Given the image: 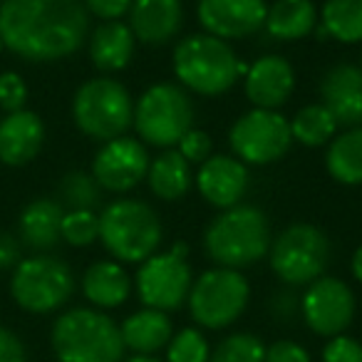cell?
I'll list each match as a JSON object with an SVG mask.
<instances>
[{"label":"cell","mask_w":362,"mask_h":362,"mask_svg":"<svg viewBox=\"0 0 362 362\" xmlns=\"http://www.w3.org/2000/svg\"><path fill=\"white\" fill-rule=\"evenodd\" d=\"M194 184L204 202L226 211L243 202L251 184V174H248V166L233 154H211L204 164H199Z\"/></svg>","instance_id":"cell-16"},{"label":"cell","mask_w":362,"mask_h":362,"mask_svg":"<svg viewBox=\"0 0 362 362\" xmlns=\"http://www.w3.org/2000/svg\"><path fill=\"white\" fill-rule=\"evenodd\" d=\"M146 184H149V192L161 202H179L187 197L194 184L192 164L176 149H161L149 161Z\"/></svg>","instance_id":"cell-26"},{"label":"cell","mask_w":362,"mask_h":362,"mask_svg":"<svg viewBox=\"0 0 362 362\" xmlns=\"http://www.w3.org/2000/svg\"><path fill=\"white\" fill-rule=\"evenodd\" d=\"M8 288L21 310L30 315H50L62 310L75 296V273L62 258L35 253L13 268Z\"/></svg>","instance_id":"cell-8"},{"label":"cell","mask_w":362,"mask_h":362,"mask_svg":"<svg viewBox=\"0 0 362 362\" xmlns=\"http://www.w3.org/2000/svg\"><path fill=\"white\" fill-rule=\"evenodd\" d=\"M124 350H132L134 355H154L169 345L174 335L169 313L154 310V308H141L124 317L119 325Z\"/></svg>","instance_id":"cell-24"},{"label":"cell","mask_w":362,"mask_h":362,"mask_svg":"<svg viewBox=\"0 0 362 362\" xmlns=\"http://www.w3.org/2000/svg\"><path fill=\"white\" fill-rule=\"evenodd\" d=\"M320 102L340 127H362V67L352 62L332 65L320 80Z\"/></svg>","instance_id":"cell-19"},{"label":"cell","mask_w":362,"mask_h":362,"mask_svg":"<svg viewBox=\"0 0 362 362\" xmlns=\"http://www.w3.org/2000/svg\"><path fill=\"white\" fill-rule=\"evenodd\" d=\"M317 25L325 37L357 45L362 42V0H325L317 13Z\"/></svg>","instance_id":"cell-28"},{"label":"cell","mask_w":362,"mask_h":362,"mask_svg":"<svg viewBox=\"0 0 362 362\" xmlns=\"http://www.w3.org/2000/svg\"><path fill=\"white\" fill-rule=\"evenodd\" d=\"M90 33L82 0H3V47L25 62H60L75 55Z\"/></svg>","instance_id":"cell-1"},{"label":"cell","mask_w":362,"mask_h":362,"mask_svg":"<svg viewBox=\"0 0 362 362\" xmlns=\"http://www.w3.org/2000/svg\"><path fill=\"white\" fill-rule=\"evenodd\" d=\"M149 151L136 136H117L100 146L92 159L90 174L100 184L102 192L127 194L146 179L149 171Z\"/></svg>","instance_id":"cell-14"},{"label":"cell","mask_w":362,"mask_h":362,"mask_svg":"<svg viewBox=\"0 0 362 362\" xmlns=\"http://www.w3.org/2000/svg\"><path fill=\"white\" fill-rule=\"evenodd\" d=\"M171 67L179 85L199 97L226 95L248 70L231 42L209 33H192L181 37L171 55Z\"/></svg>","instance_id":"cell-2"},{"label":"cell","mask_w":362,"mask_h":362,"mask_svg":"<svg viewBox=\"0 0 362 362\" xmlns=\"http://www.w3.org/2000/svg\"><path fill=\"white\" fill-rule=\"evenodd\" d=\"M357 300L352 288L335 276H320L300 296V315L320 337L342 335L355 320Z\"/></svg>","instance_id":"cell-13"},{"label":"cell","mask_w":362,"mask_h":362,"mask_svg":"<svg viewBox=\"0 0 362 362\" xmlns=\"http://www.w3.org/2000/svg\"><path fill=\"white\" fill-rule=\"evenodd\" d=\"M0 362H30L23 337L8 325H0Z\"/></svg>","instance_id":"cell-40"},{"label":"cell","mask_w":362,"mask_h":362,"mask_svg":"<svg viewBox=\"0 0 362 362\" xmlns=\"http://www.w3.org/2000/svg\"><path fill=\"white\" fill-rule=\"evenodd\" d=\"M28 105V85L23 75L13 70L0 72V110L11 115V112L25 110Z\"/></svg>","instance_id":"cell-34"},{"label":"cell","mask_w":362,"mask_h":362,"mask_svg":"<svg viewBox=\"0 0 362 362\" xmlns=\"http://www.w3.org/2000/svg\"><path fill=\"white\" fill-rule=\"evenodd\" d=\"M228 144H231L233 156L246 166L276 164L293 146L291 119H286L278 110L253 107L231 124Z\"/></svg>","instance_id":"cell-11"},{"label":"cell","mask_w":362,"mask_h":362,"mask_svg":"<svg viewBox=\"0 0 362 362\" xmlns=\"http://www.w3.org/2000/svg\"><path fill=\"white\" fill-rule=\"evenodd\" d=\"M171 253H174V256H181V258H189V246L184 241H176L174 246L169 248Z\"/></svg>","instance_id":"cell-43"},{"label":"cell","mask_w":362,"mask_h":362,"mask_svg":"<svg viewBox=\"0 0 362 362\" xmlns=\"http://www.w3.org/2000/svg\"><path fill=\"white\" fill-rule=\"evenodd\" d=\"M296 90V70L281 55H263L243 75V92L258 110H281Z\"/></svg>","instance_id":"cell-17"},{"label":"cell","mask_w":362,"mask_h":362,"mask_svg":"<svg viewBox=\"0 0 362 362\" xmlns=\"http://www.w3.org/2000/svg\"><path fill=\"white\" fill-rule=\"evenodd\" d=\"M132 127L144 146L174 149L194 127V102L189 92L174 82L146 87L134 102Z\"/></svg>","instance_id":"cell-6"},{"label":"cell","mask_w":362,"mask_h":362,"mask_svg":"<svg viewBox=\"0 0 362 362\" xmlns=\"http://www.w3.org/2000/svg\"><path fill=\"white\" fill-rule=\"evenodd\" d=\"M134 117L132 92L115 77H92L72 97V119L85 136L110 141L124 136Z\"/></svg>","instance_id":"cell-7"},{"label":"cell","mask_w":362,"mask_h":362,"mask_svg":"<svg viewBox=\"0 0 362 362\" xmlns=\"http://www.w3.org/2000/svg\"><path fill=\"white\" fill-rule=\"evenodd\" d=\"M65 209L57 199H35L21 211L18 218V233L21 243L33 248L35 253H47L62 241L60 226Z\"/></svg>","instance_id":"cell-22"},{"label":"cell","mask_w":362,"mask_h":362,"mask_svg":"<svg viewBox=\"0 0 362 362\" xmlns=\"http://www.w3.org/2000/svg\"><path fill=\"white\" fill-rule=\"evenodd\" d=\"M136 40L132 35L129 25L122 21H107L97 25L90 35V60L105 75L122 72L134 57Z\"/></svg>","instance_id":"cell-23"},{"label":"cell","mask_w":362,"mask_h":362,"mask_svg":"<svg viewBox=\"0 0 362 362\" xmlns=\"http://www.w3.org/2000/svg\"><path fill=\"white\" fill-rule=\"evenodd\" d=\"M164 226L154 209L139 199H117L100 214V243L117 263H144L159 253Z\"/></svg>","instance_id":"cell-5"},{"label":"cell","mask_w":362,"mask_h":362,"mask_svg":"<svg viewBox=\"0 0 362 362\" xmlns=\"http://www.w3.org/2000/svg\"><path fill=\"white\" fill-rule=\"evenodd\" d=\"M271 315L278 322H293L296 315H300V296L291 286L276 291L271 298Z\"/></svg>","instance_id":"cell-37"},{"label":"cell","mask_w":362,"mask_h":362,"mask_svg":"<svg viewBox=\"0 0 362 362\" xmlns=\"http://www.w3.org/2000/svg\"><path fill=\"white\" fill-rule=\"evenodd\" d=\"M337 132H340V124H337L332 112L322 102H313V105L300 107L291 119L293 141L310 146V149L330 144V139Z\"/></svg>","instance_id":"cell-29"},{"label":"cell","mask_w":362,"mask_h":362,"mask_svg":"<svg viewBox=\"0 0 362 362\" xmlns=\"http://www.w3.org/2000/svg\"><path fill=\"white\" fill-rule=\"evenodd\" d=\"M176 151H179L184 159L189 161V164H204V161L211 156V136H209V132L199 129V127H192V129L187 132V134L181 136L179 144L174 146Z\"/></svg>","instance_id":"cell-35"},{"label":"cell","mask_w":362,"mask_h":362,"mask_svg":"<svg viewBox=\"0 0 362 362\" xmlns=\"http://www.w3.org/2000/svg\"><path fill=\"white\" fill-rule=\"evenodd\" d=\"M57 362H122L124 342L115 317L97 308H70L50 327Z\"/></svg>","instance_id":"cell-4"},{"label":"cell","mask_w":362,"mask_h":362,"mask_svg":"<svg viewBox=\"0 0 362 362\" xmlns=\"http://www.w3.org/2000/svg\"><path fill=\"white\" fill-rule=\"evenodd\" d=\"M251 283L241 271L214 266L194 278L187 305L192 320L204 330H223L246 313Z\"/></svg>","instance_id":"cell-10"},{"label":"cell","mask_w":362,"mask_h":362,"mask_svg":"<svg viewBox=\"0 0 362 362\" xmlns=\"http://www.w3.org/2000/svg\"><path fill=\"white\" fill-rule=\"evenodd\" d=\"M80 288L92 308L107 313L122 308L129 300L134 281L122 263L107 258V261H95L92 266H87V271L82 273Z\"/></svg>","instance_id":"cell-21"},{"label":"cell","mask_w":362,"mask_h":362,"mask_svg":"<svg viewBox=\"0 0 362 362\" xmlns=\"http://www.w3.org/2000/svg\"><path fill=\"white\" fill-rule=\"evenodd\" d=\"M266 362H313L310 352L296 340H276L266 347Z\"/></svg>","instance_id":"cell-38"},{"label":"cell","mask_w":362,"mask_h":362,"mask_svg":"<svg viewBox=\"0 0 362 362\" xmlns=\"http://www.w3.org/2000/svg\"><path fill=\"white\" fill-rule=\"evenodd\" d=\"M45 144V122L37 112L18 110L0 119V164L25 166Z\"/></svg>","instance_id":"cell-20"},{"label":"cell","mask_w":362,"mask_h":362,"mask_svg":"<svg viewBox=\"0 0 362 362\" xmlns=\"http://www.w3.org/2000/svg\"><path fill=\"white\" fill-rule=\"evenodd\" d=\"M360 67H362V65H360Z\"/></svg>","instance_id":"cell-46"},{"label":"cell","mask_w":362,"mask_h":362,"mask_svg":"<svg viewBox=\"0 0 362 362\" xmlns=\"http://www.w3.org/2000/svg\"><path fill=\"white\" fill-rule=\"evenodd\" d=\"M23 261V243L16 233L0 231V271H13Z\"/></svg>","instance_id":"cell-41"},{"label":"cell","mask_w":362,"mask_h":362,"mask_svg":"<svg viewBox=\"0 0 362 362\" xmlns=\"http://www.w3.org/2000/svg\"><path fill=\"white\" fill-rule=\"evenodd\" d=\"M317 28V8L313 0H273L263 30L278 42H298Z\"/></svg>","instance_id":"cell-25"},{"label":"cell","mask_w":362,"mask_h":362,"mask_svg":"<svg viewBox=\"0 0 362 362\" xmlns=\"http://www.w3.org/2000/svg\"><path fill=\"white\" fill-rule=\"evenodd\" d=\"M82 3H85L90 16L107 23V21H122V18L129 13L134 0H82Z\"/></svg>","instance_id":"cell-39"},{"label":"cell","mask_w":362,"mask_h":362,"mask_svg":"<svg viewBox=\"0 0 362 362\" xmlns=\"http://www.w3.org/2000/svg\"><path fill=\"white\" fill-rule=\"evenodd\" d=\"M211 345L199 327H181L166 345V362H209Z\"/></svg>","instance_id":"cell-33"},{"label":"cell","mask_w":362,"mask_h":362,"mask_svg":"<svg viewBox=\"0 0 362 362\" xmlns=\"http://www.w3.org/2000/svg\"><path fill=\"white\" fill-rule=\"evenodd\" d=\"M0 52H3V37H0Z\"/></svg>","instance_id":"cell-45"},{"label":"cell","mask_w":362,"mask_h":362,"mask_svg":"<svg viewBox=\"0 0 362 362\" xmlns=\"http://www.w3.org/2000/svg\"><path fill=\"white\" fill-rule=\"evenodd\" d=\"M192 283L194 276L187 258L164 251L139 263V271L134 276V291L144 308L174 313L187 303Z\"/></svg>","instance_id":"cell-12"},{"label":"cell","mask_w":362,"mask_h":362,"mask_svg":"<svg viewBox=\"0 0 362 362\" xmlns=\"http://www.w3.org/2000/svg\"><path fill=\"white\" fill-rule=\"evenodd\" d=\"M320 357L322 362H362V342L347 332L327 337Z\"/></svg>","instance_id":"cell-36"},{"label":"cell","mask_w":362,"mask_h":362,"mask_svg":"<svg viewBox=\"0 0 362 362\" xmlns=\"http://www.w3.org/2000/svg\"><path fill=\"white\" fill-rule=\"evenodd\" d=\"M60 238L75 248L92 246L100 241V214L95 209H70L62 216Z\"/></svg>","instance_id":"cell-32"},{"label":"cell","mask_w":362,"mask_h":362,"mask_svg":"<svg viewBox=\"0 0 362 362\" xmlns=\"http://www.w3.org/2000/svg\"><path fill=\"white\" fill-rule=\"evenodd\" d=\"M127 25L141 45H166L184 28V0H134L127 13Z\"/></svg>","instance_id":"cell-18"},{"label":"cell","mask_w":362,"mask_h":362,"mask_svg":"<svg viewBox=\"0 0 362 362\" xmlns=\"http://www.w3.org/2000/svg\"><path fill=\"white\" fill-rule=\"evenodd\" d=\"M124 362H164V360H159L156 355H132Z\"/></svg>","instance_id":"cell-44"},{"label":"cell","mask_w":362,"mask_h":362,"mask_svg":"<svg viewBox=\"0 0 362 362\" xmlns=\"http://www.w3.org/2000/svg\"><path fill=\"white\" fill-rule=\"evenodd\" d=\"M350 271H352V276H355V281L362 283V243L355 248V253H352V258H350Z\"/></svg>","instance_id":"cell-42"},{"label":"cell","mask_w":362,"mask_h":362,"mask_svg":"<svg viewBox=\"0 0 362 362\" xmlns=\"http://www.w3.org/2000/svg\"><path fill=\"white\" fill-rule=\"evenodd\" d=\"M266 13V0H199L197 21L204 33L231 42L263 30Z\"/></svg>","instance_id":"cell-15"},{"label":"cell","mask_w":362,"mask_h":362,"mask_svg":"<svg viewBox=\"0 0 362 362\" xmlns=\"http://www.w3.org/2000/svg\"><path fill=\"white\" fill-rule=\"evenodd\" d=\"M100 184L95 181V176L90 171H67L62 176L60 187H57V197H60L62 209H95L97 202H100Z\"/></svg>","instance_id":"cell-31"},{"label":"cell","mask_w":362,"mask_h":362,"mask_svg":"<svg viewBox=\"0 0 362 362\" xmlns=\"http://www.w3.org/2000/svg\"><path fill=\"white\" fill-rule=\"evenodd\" d=\"M325 169L337 184L362 187V127H347L330 139Z\"/></svg>","instance_id":"cell-27"},{"label":"cell","mask_w":362,"mask_h":362,"mask_svg":"<svg viewBox=\"0 0 362 362\" xmlns=\"http://www.w3.org/2000/svg\"><path fill=\"white\" fill-rule=\"evenodd\" d=\"M332 246L325 231L313 223H291L286 226L268 248V263L283 286H310L330 263Z\"/></svg>","instance_id":"cell-9"},{"label":"cell","mask_w":362,"mask_h":362,"mask_svg":"<svg viewBox=\"0 0 362 362\" xmlns=\"http://www.w3.org/2000/svg\"><path fill=\"white\" fill-rule=\"evenodd\" d=\"M209 362H266V342L246 330L231 332L214 347Z\"/></svg>","instance_id":"cell-30"},{"label":"cell","mask_w":362,"mask_h":362,"mask_svg":"<svg viewBox=\"0 0 362 362\" xmlns=\"http://www.w3.org/2000/svg\"><path fill=\"white\" fill-rule=\"evenodd\" d=\"M271 223L253 204H238L209 221L204 228V251L221 268H251L268 256Z\"/></svg>","instance_id":"cell-3"}]
</instances>
